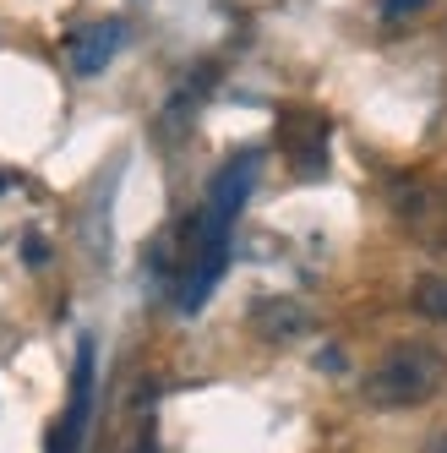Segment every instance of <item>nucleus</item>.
<instances>
[{
    "instance_id": "f257e3e1",
    "label": "nucleus",
    "mask_w": 447,
    "mask_h": 453,
    "mask_svg": "<svg viewBox=\"0 0 447 453\" xmlns=\"http://www.w3.org/2000/svg\"><path fill=\"white\" fill-rule=\"evenodd\" d=\"M442 388H447V355L431 344H398L366 372L360 394L376 410H414V404L436 399Z\"/></svg>"
},
{
    "instance_id": "f03ea898",
    "label": "nucleus",
    "mask_w": 447,
    "mask_h": 453,
    "mask_svg": "<svg viewBox=\"0 0 447 453\" xmlns=\"http://www.w3.org/2000/svg\"><path fill=\"white\" fill-rule=\"evenodd\" d=\"M257 170H262V153H235L208 186V203H202V219H197V241H230V224L240 213V203L251 197L257 186Z\"/></svg>"
},
{
    "instance_id": "7ed1b4c3",
    "label": "nucleus",
    "mask_w": 447,
    "mask_h": 453,
    "mask_svg": "<svg viewBox=\"0 0 447 453\" xmlns=\"http://www.w3.org/2000/svg\"><path fill=\"white\" fill-rule=\"evenodd\" d=\"M87 410H93V339L77 344V372H72V404H66V426L55 437V453H77L87 432Z\"/></svg>"
},
{
    "instance_id": "20e7f679",
    "label": "nucleus",
    "mask_w": 447,
    "mask_h": 453,
    "mask_svg": "<svg viewBox=\"0 0 447 453\" xmlns=\"http://www.w3.org/2000/svg\"><path fill=\"white\" fill-rule=\"evenodd\" d=\"M251 328L262 339H273V344H290V339H300L311 328V311L300 301H290V296H268V301L251 306Z\"/></svg>"
},
{
    "instance_id": "39448f33",
    "label": "nucleus",
    "mask_w": 447,
    "mask_h": 453,
    "mask_svg": "<svg viewBox=\"0 0 447 453\" xmlns=\"http://www.w3.org/2000/svg\"><path fill=\"white\" fill-rule=\"evenodd\" d=\"M278 142L290 148L306 170H316V165H322V148H328V120L311 115V110H290L278 120Z\"/></svg>"
},
{
    "instance_id": "423d86ee",
    "label": "nucleus",
    "mask_w": 447,
    "mask_h": 453,
    "mask_svg": "<svg viewBox=\"0 0 447 453\" xmlns=\"http://www.w3.org/2000/svg\"><path fill=\"white\" fill-rule=\"evenodd\" d=\"M120 22H93V27H82V34L72 39V72L77 77H99L110 60H115V50H120Z\"/></svg>"
},
{
    "instance_id": "0eeeda50",
    "label": "nucleus",
    "mask_w": 447,
    "mask_h": 453,
    "mask_svg": "<svg viewBox=\"0 0 447 453\" xmlns=\"http://www.w3.org/2000/svg\"><path fill=\"white\" fill-rule=\"evenodd\" d=\"M409 306L431 322H447V279H420L409 289Z\"/></svg>"
},
{
    "instance_id": "6e6552de",
    "label": "nucleus",
    "mask_w": 447,
    "mask_h": 453,
    "mask_svg": "<svg viewBox=\"0 0 447 453\" xmlns=\"http://www.w3.org/2000/svg\"><path fill=\"white\" fill-rule=\"evenodd\" d=\"M426 0H382V17L388 22H404V17H420Z\"/></svg>"
},
{
    "instance_id": "1a4fd4ad",
    "label": "nucleus",
    "mask_w": 447,
    "mask_h": 453,
    "mask_svg": "<svg viewBox=\"0 0 447 453\" xmlns=\"http://www.w3.org/2000/svg\"><path fill=\"white\" fill-rule=\"evenodd\" d=\"M426 453H447V432H442V437H431V442H426Z\"/></svg>"
},
{
    "instance_id": "9d476101",
    "label": "nucleus",
    "mask_w": 447,
    "mask_h": 453,
    "mask_svg": "<svg viewBox=\"0 0 447 453\" xmlns=\"http://www.w3.org/2000/svg\"><path fill=\"white\" fill-rule=\"evenodd\" d=\"M0 186H6V180H0Z\"/></svg>"
}]
</instances>
